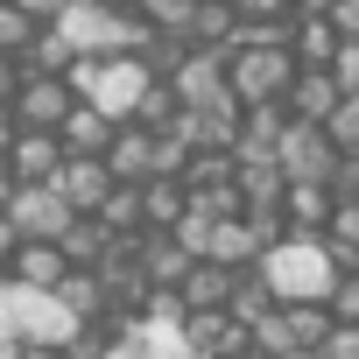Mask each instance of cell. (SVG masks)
Listing matches in <instances>:
<instances>
[{"label": "cell", "mask_w": 359, "mask_h": 359, "mask_svg": "<svg viewBox=\"0 0 359 359\" xmlns=\"http://www.w3.org/2000/svg\"><path fill=\"white\" fill-rule=\"evenodd\" d=\"M254 275H261V289H268L275 303H324V296H331V282H338V261L324 254V240L282 233L275 247H261Z\"/></svg>", "instance_id": "6da1fadb"}, {"label": "cell", "mask_w": 359, "mask_h": 359, "mask_svg": "<svg viewBox=\"0 0 359 359\" xmlns=\"http://www.w3.org/2000/svg\"><path fill=\"white\" fill-rule=\"evenodd\" d=\"M50 29L64 36L71 57H141L148 50V22L127 15L120 0H71Z\"/></svg>", "instance_id": "7a4b0ae2"}, {"label": "cell", "mask_w": 359, "mask_h": 359, "mask_svg": "<svg viewBox=\"0 0 359 359\" xmlns=\"http://www.w3.org/2000/svg\"><path fill=\"white\" fill-rule=\"evenodd\" d=\"M0 331H8L15 345H50V352L85 338V324L57 303V289H22L8 275H0Z\"/></svg>", "instance_id": "3957f363"}, {"label": "cell", "mask_w": 359, "mask_h": 359, "mask_svg": "<svg viewBox=\"0 0 359 359\" xmlns=\"http://www.w3.org/2000/svg\"><path fill=\"white\" fill-rule=\"evenodd\" d=\"M289 85H296V57H289V50H226V99H233L240 113L282 106Z\"/></svg>", "instance_id": "277c9868"}, {"label": "cell", "mask_w": 359, "mask_h": 359, "mask_svg": "<svg viewBox=\"0 0 359 359\" xmlns=\"http://www.w3.org/2000/svg\"><path fill=\"white\" fill-rule=\"evenodd\" d=\"M0 226L15 233V247H57V240L78 226V212H71L50 184H22V191L8 198V212H0Z\"/></svg>", "instance_id": "5b68a950"}, {"label": "cell", "mask_w": 359, "mask_h": 359, "mask_svg": "<svg viewBox=\"0 0 359 359\" xmlns=\"http://www.w3.org/2000/svg\"><path fill=\"white\" fill-rule=\"evenodd\" d=\"M275 169H282V184L296 191V184H317V191H331V169H338V148L324 141V127H282V141H275Z\"/></svg>", "instance_id": "8992f818"}, {"label": "cell", "mask_w": 359, "mask_h": 359, "mask_svg": "<svg viewBox=\"0 0 359 359\" xmlns=\"http://www.w3.org/2000/svg\"><path fill=\"white\" fill-rule=\"evenodd\" d=\"M162 85H169L176 113H212V106H233V99H226V50H191L184 64L162 78Z\"/></svg>", "instance_id": "52a82bcc"}, {"label": "cell", "mask_w": 359, "mask_h": 359, "mask_svg": "<svg viewBox=\"0 0 359 359\" xmlns=\"http://www.w3.org/2000/svg\"><path fill=\"white\" fill-rule=\"evenodd\" d=\"M71 106H78L71 85H64V78H43V71H22V85H15V99H8L15 127H29V134H57Z\"/></svg>", "instance_id": "ba28073f"}, {"label": "cell", "mask_w": 359, "mask_h": 359, "mask_svg": "<svg viewBox=\"0 0 359 359\" xmlns=\"http://www.w3.org/2000/svg\"><path fill=\"white\" fill-rule=\"evenodd\" d=\"M198 261H212V268H226V275H247V268L261 261V233H254L247 219H212Z\"/></svg>", "instance_id": "9c48e42d"}, {"label": "cell", "mask_w": 359, "mask_h": 359, "mask_svg": "<svg viewBox=\"0 0 359 359\" xmlns=\"http://www.w3.org/2000/svg\"><path fill=\"white\" fill-rule=\"evenodd\" d=\"M338 106H345V92L331 85V71H296V85L282 92V113H289L296 127H324Z\"/></svg>", "instance_id": "30bf717a"}, {"label": "cell", "mask_w": 359, "mask_h": 359, "mask_svg": "<svg viewBox=\"0 0 359 359\" xmlns=\"http://www.w3.org/2000/svg\"><path fill=\"white\" fill-rule=\"evenodd\" d=\"M50 191H57L78 219H99V205L113 198V176H106V162H64V169L50 176Z\"/></svg>", "instance_id": "8fae6325"}, {"label": "cell", "mask_w": 359, "mask_h": 359, "mask_svg": "<svg viewBox=\"0 0 359 359\" xmlns=\"http://www.w3.org/2000/svg\"><path fill=\"white\" fill-rule=\"evenodd\" d=\"M64 169V148H57V134H15V148H8V176L15 184H50V176Z\"/></svg>", "instance_id": "7c38bea8"}, {"label": "cell", "mask_w": 359, "mask_h": 359, "mask_svg": "<svg viewBox=\"0 0 359 359\" xmlns=\"http://www.w3.org/2000/svg\"><path fill=\"white\" fill-rule=\"evenodd\" d=\"M99 162H106L113 184H148V127H113Z\"/></svg>", "instance_id": "4fadbf2b"}, {"label": "cell", "mask_w": 359, "mask_h": 359, "mask_svg": "<svg viewBox=\"0 0 359 359\" xmlns=\"http://www.w3.org/2000/svg\"><path fill=\"white\" fill-rule=\"evenodd\" d=\"M233 36H240V15L226 8V0H198L191 22H184V43L191 50H233Z\"/></svg>", "instance_id": "5bb4252c"}, {"label": "cell", "mask_w": 359, "mask_h": 359, "mask_svg": "<svg viewBox=\"0 0 359 359\" xmlns=\"http://www.w3.org/2000/svg\"><path fill=\"white\" fill-rule=\"evenodd\" d=\"M184 212H191V198H184L176 176H148V184H141V233H169Z\"/></svg>", "instance_id": "9a60e30c"}, {"label": "cell", "mask_w": 359, "mask_h": 359, "mask_svg": "<svg viewBox=\"0 0 359 359\" xmlns=\"http://www.w3.org/2000/svg\"><path fill=\"white\" fill-rule=\"evenodd\" d=\"M289 57H296V71H331V57H338V29L324 22V15H296V36H289Z\"/></svg>", "instance_id": "2e32d148"}, {"label": "cell", "mask_w": 359, "mask_h": 359, "mask_svg": "<svg viewBox=\"0 0 359 359\" xmlns=\"http://www.w3.org/2000/svg\"><path fill=\"white\" fill-rule=\"evenodd\" d=\"M331 191H317V184H296V191H282V226L289 233H303V240H317L324 233V219H331Z\"/></svg>", "instance_id": "e0dca14e"}, {"label": "cell", "mask_w": 359, "mask_h": 359, "mask_svg": "<svg viewBox=\"0 0 359 359\" xmlns=\"http://www.w3.org/2000/svg\"><path fill=\"white\" fill-rule=\"evenodd\" d=\"M71 268H64V254L57 247H15L8 254V282H22V289H57Z\"/></svg>", "instance_id": "ac0fdd59"}, {"label": "cell", "mask_w": 359, "mask_h": 359, "mask_svg": "<svg viewBox=\"0 0 359 359\" xmlns=\"http://www.w3.org/2000/svg\"><path fill=\"white\" fill-rule=\"evenodd\" d=\"M282 310V324H289V345L296 352H324V338L338 331L331 317H324V303H275Z\"/></svg>", "instance_id": "d6986e66"}, {"label": "cell", "mask_w": 359, "mask_h": 359, "mask_svg": "<svg viewBox=\"0 0 359 359\" xmlns=\"http://www.w3.org/2000/svg\"><path fill=\"white\" fill-rule=\"evenodd\" d=\"M57 303H64V310H71L85 331H92V324L113 310V303H106V289H99V275H64V282H57Z\"/></svg>", "instance_id": "ffe728a7"}, {"label": "cell", "mask_w": 359, "mask_h": 359, "mask_svg": "<svg viewBox=\"0 0 359 359\" xmlns=\"http://www.w3.org/2000/svg\"><path fill=\"white\" fill-rule=\"evenodd\" d=\"M191 8H198V0H134V15L148 22V36H184Z\"/></svg>", "instance_id": "44dd1931"}, {"label": "cell", "mask_w": 359, "mask_h": 359, "mask_svg": "<svg viewBox=\"0 0 359 359\" xmlns=\"http://www.w3.org/2000/svg\"><path fill=\"white\" fill-rule=\"evenodd\" d=\"M29 36H36V22L15 8V0H0V57H22V50H29Z\"/></svg>", "instance_id": "7402d4cb"}, {"label": "cell", "mask_w": 359, "mask_h": 359, "mask_svg": "<svg viewBox=\"0 0 359 359\" xmlns=\"http://www.w3.org/2000/svg\"><path fill=\"white\" fill-rule=\"evenodd\" d=\"M324 317L345 331V324H359V275H338L331 282V296H324Z\"/></svg>", "instance_id": "603a6c76"}, {"label": "cell", "mask_w": 359, "mask_h": 359, "mask_svg": "<svg viewBox=\"0 0 359 359\" xmlns=\"http://www.w3.org/2000/svg\"><path fill=\"white\" fill-rule=\"evenodd\" d=\"M324 141H331L338 155H359V99H345V106L324 120Z\"/></svg>", "instance_id": "cb8c5ba5"}, {"label": "cell", "mask_w": 359, "mask_h": 359, "mask_svg": "<svg viewBox=\"0 0 359 359\" xmlns=\"http://www.w3.org/2000/svg\"><path fill=\"white\" fill-rule=\"evenodd\" d=\"M331 85H338L345 99H359V43H338V57H331Z\"/></svg>", "instance_id": "d4e9b609"}, {"label": "cell", "mask_w": 359, "mask_h": 359, "mask_svg": "<svg viewBox=\"0 0 359 359\" xmlns=\"http://www.w3.org/2000/svg\"><path fill=\"white\" fill-rule=\"evenodd\" d=\"M226 8L240 22H275V15H289V0H226Z\"/></svg>", "instance_id": "484cf974"}, {"label": "cell", "mask_w": 359, "mask_h": 359, "mask_svg": "<svg viewBox=\"0 0 359 359\" xmlns=\"http://www.w3.org/2000/svg\"><path fill=\"white\" fill-rule=\"evenodd\" d=\"M317 359H359V324H345V331H331Z\"/></svg>", "instance_id": "4316f807"}, {"label": "cell", "mask_w": 359, "mask_h": 359, "mask_svg": "<svg viewBox=\"0 0 359 359\" xmlns=\"http://www.w3.org/2000/svg\"><path fill=\"white\" fill-rule=\"evenodd\" d=\"M15 8H22V15L36 22V29H50V22H57V15L71 8V0H15Z\"/></svg>", "instance_id": "83f0119b"}, {"label": "cell", "mask_w": 359, "mask_h": 359, "mask_svg": "<svg viewBox=\"0 0 359 359\" xmlns=\"http://www.w3.org/2000/svg\"><path fill=\"white\" fill-rule=\"evenodd\" d=\"M15 85H22V64H15V57H0V106L15 99Z\"/></svg>", "instance_id": "f1b7e54d"}, {"label": "cell", "mask_w": 359, "mask_h": 359, "mask_svg": "<svg viewBox=\"0 0 359 359\" xmlns=\"http://www.w3.org/2000/svg\"><path fill=\"white\" fill-rule=\"evenodd\" d=\"M15 134H22V127H15V113L0 106V162H8V148H15Z\"/></svg>", "instance_id": "f546056e"}, {"label": "cell", "mask_w": 359, "mask_h": 359, "mask_svg": "<svg viewBox=\"0 0 359 359\" xmlns=\"http://www.w3.org/2000/svg\"><path fill=\"white\" fill-rule=\"evenodd\" d=\"M22 184H15V176H8V162H0V212H8V198H15Z\"/></svg>", "instance_id": "4dcf8cb0"}, {"label": "cell", "mask_w": 359, "mask_h": 359, "mask_svg": "<svg viewBox=\"0 0 359 359\" xmlns=\"http://www.w3.org/2000/svg\"><path fill=\"white\" fill-rule=\"evenodd\" d=\"M289 8H303V22H310V15H331V0H289Z\"/></svg>", "instance_id": "1f68e13d"}, {"label": "cell", "mask_w": 359, "mask_h": 359, "mask_svg": "<svg viewBox=\"0 0 359 359\" xmlns=\"http://www.w3.org/2000/svg\"><path fill=\"white\" fill-rule=\"evenodd\" d=\"M8 254H15V233H8V226H0V275H8Z\"/></svg>", "instance_id": "d6a6232c"}, {"label": "cell", "mask_w": 359, "mask_h": 359, "mask_svg": "<svg viewBox=\"0 0 359 359\" xmlns=\"http://www.w3.org/2000/svg\"><path fill=\"white\" fill-rule=\"evenodd\" d=\"M282 359H317V352H282Z\"/></svg>", "instance_id": "836d02e7"}]
</instances>
